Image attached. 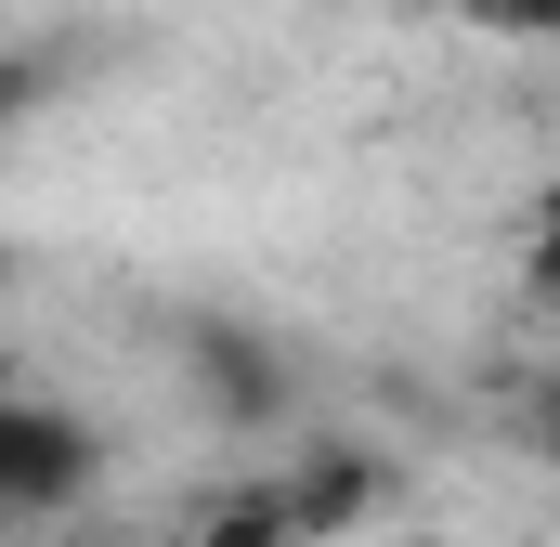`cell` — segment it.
<instances>
[{"label": "cell", "mask_w": 560, "mask_h": 547, "mask_svg": "<svg viewBox=\"0 0 560 547\" xmlns=\"http://www.w3.org/2000/svg\"><path fill=\"white\" fill-rule=\"evenodd\" d=\"M92 482V430L52 405V392H0V522H52L66 496Z\"/></svg>", "instance_id": "cell-1"}, {"label": "cell", "mask_w": 560, "mask_h": 547, "mask_svg": "<svg viewBox=\"0 0 560 547\" xmlns=\"http://www.w3.org/2000/svg\"><path fill=\"white\" fill-rule=\"evenodd\" d=\"M469 26H509V39H560V0H469Z\"/></svg>", "instance_id": "cell-2"}, {"label": "cell", "mask_w": 560, "mask_h": 547, "mask_svg": "<svg viewBox=\"0 0 560 547\" xmlns=\"http://www.w3.org/2000/svg\"><path fill=\"white\" fill-rule=\"evenodd\" d=\"M535 274H548V300H560V183H548V209H535Z\"/></svg>", "instance_id": "cell-3"}, {"label": "cell", "mask_w": 560, "mask_h": 547, "mask_svg": "<svg viewBox=\"0 0 560 547\" xmlns=\"http://www.w3.org/2000/svg\"><path fill=\"white\" fill-rule=\"evenodd\" d=\"M548 456H560V392H548Z\"/></svg>", "instance_id": "cell-4"}]
</instances>
